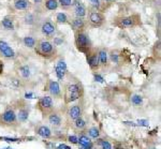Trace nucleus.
Instances as JSON below:
<instances>
[{"mask_svg":"<svg viewBox=\"0 0 161 149\" xmlns=\"http://www.w3.org/2000/svg\"><path fill=\"white\" fill-rule=\"evenodd\" d=\"M74 10H75V14L77 15V17H83L86 14V9L83 6V3L79 0L74 2Z\"/></svg>","mask_w":161,"mask_h":149,"instance_id":"ddd939ff","label":"nucleus"},{"mask_svg":"<svg viewBox=\"0 0 161 149\" xmlns=\"http://www.w3.org/2000/svg\"><path fill=\"white\" fill-rule=\"evenodd\" d=\"M38 52L44 57H51L55 53V48L53 44L48 41H41L38 45Z\"/></svg>","mask_w":161,"mask_h":149,"instance_id":"20e7f679","label":"nucleus"},{"mask_svg":"<svg viewBox=\"0 0 161 149\" xmlns=\"http://www.w3.org/2000/svg\"><path fill=\"white\" fill-rule=\"evenodd\" d=\"M45 7L50 11H54L58 8V2H57V0H46Z\"/></svg>","mask_w":161,"mask_h":149,"instance_id":"aec40b11","label":"nucleus"},{"mask_svg":"<svg viewBox=\"0 0 161 149\" xmlns=\"http://www.w3.org/2000/svg\"><path fill=\"white\" fill-rule=\"evenodd\" d=\"M20 74H22V76L23 77H25V78H28L29 76H30V70H29V68L27 67V65H25V67H22L20 69Z\"/></svg>","mask_w":161,"mask_h":149,"instance_id":"cd10ccee","label":"nucleus"},{"mask_svg":"<svg viewBox=\"0 0 161 149\" xmlns=\"http://www.w3.org/2000/svg\"><path fill=\"white\" fill-rule=\"evenodd\" d=\"M67 16L65 13H58L57 14V22L58 23H67Z\"/></svg>","mask_w":161,"mask_h":149,"instance_id":"c756f323","label":"nucleus"},{"mask_svg":"<svg viewBox=\"0 0 161 149\" xmlns=\"http://www.w3.org/2000/svg\"><path fill=\"white\" fill-rule=\"evenodd\" d=\"M25 22L26 24H29V25H31V24H34V17L32 14H27L25 16Z\"/></svg>","mask_w":161,"mask_h":149,"instance_id":"7c9ffc66","label":"nucleus"},{"mask_svg":"<svg viewBox=\"0 0 161 149\" xmlns=\"http://www.w3.org/2000/svg\"><path fill=\"white\" fill-rule=\"evenodd\" d=\"M76 46L79 52H83V53L88 55V52H89V40H88V37L86 36V33H84V32H79L77 33Z\"/></svg>","mask_w":161,"mask_h":149,"instance_id":"7ed1b4c3","label":"nucleus"},{"mask_svg":"<svg viewBox=\"0 0 161 149\" xmlns=\"http://www.w3.org/2000/svg\"><path fill=\"white\" fill-rule=\"evenodd\" d=\"M24 44L27 46V47H34V45H36V40L34 39L32 37H26L24 38Z\"/></svg>","mask_w":161,"mask_h":149,"instance_id":"5701e85b","label":"nucleus"},{"mask_svg":"<svg viewBox=\"0 0 161 149\" xmlns=\"http://www.w3.org/2000/svg\"><path fill=\"white\" fill-rule=\"evenodd\" d=\"M1 120L4 124H8V126H14L16 124L17 121V116L14 113V110H8L3 113L1 115Z\"/></svg>","mask_w":161,"mask_h":149,"instance_id":"423d86ee","label":"nucleus"},{"mask_svg":"<svg viewBox=\"0 0 161 149\" xmlns=\"http://www.w3.org/2000/svg\"><path fill=\"white\" fill-rule=\"evenodd\" d=\"M152 149H156V148H152Z\"/></svg>","mask_w":161,"mask_h":149,"instance_id":"c03bdc74","label":"nucleus"},{"mask_svg":"<svg viewBox=\"0 0 161 149\" xmlns=\"http://www.w3.org/2000/svg\"><path fill=\"white\" fill-rule=\"evenodd\" d=\"M31 97H32V93H26V98L27 99H31Z\"/></svg>","mask_w":161,"mask_h":149,"instance_id":"a19ab883","label":"nucleus"},{"mask_svg":"<svg viewBox=\"0 0 161 149\" xmlns=\"http://www.w3.org/2000/svg\"><path fill=\"white\" fill-rule=\"evenodd\" d=\"M98 58H99V65H107V54L105 51H100L98 54Z\"/></svg>","mask_w":161,"mask_h":149,"instance_id":"6ab92c4d","label":"nucleus"},{"mask_svg":"<svg viewBox=\"0 0 161 149\" xmlns=\"http://www.w3.org/2000/svg\"><path fill=\"white\" fill-rule=\"evenodd\" d=\"M48 121L54 127H59L61 124V117L58 114H56V113H52L48 116Z\"/></svg>","mask_w":161,"mask_h":149,"instance_id":"2eb2a0df","label":"nucleus"},{"mask_svg":"<svg viewBox=\"0 0 161 149\" xmlns=\"http://www.w3.org/2000/svg\"><path fill=\"white\" fill-rule=\"evenodd\" d=\"M18 120L22 121V122H25L27 119H28V110H25V108H22V110H20V112H18Z\"/></svg>","mask_w":161,"mask_h":149,"instance_id":"412c9836","label":"nucleus"},{"mask_svg":"<svg viewBox=\"0 0 161 149\" xmlns=\"http://www.w3.org/2000/svg\"><path fill=\"white\" fill-rule=\"evenodd\" d=\"M77 140H79V138H77L76 136H74V135L69 136V142L72 144H77Z\"/></svg>","mask_w":161,"mask_h":149,"instance_id":"72a5a7b5","label":"nucleus"},{"mask_svg":"<svg viewBox=\"0 0 161 149\" xmlns=\"http://www.w3.org/2000/svg\"><path fill=\"white\" fill-rule=\"evenodd\" d=\"M41 1H42V0H34V2H37V3H40Z\"/></svg>","mask_w":161,"mask_h":149,"instance_id":"79ce46f5","label":"nucleus"},{"mask_svg":"<svg viewBox=\"0 0 161 149\" xmlns=\"http://www.w3.org/2000/svg\"><path fill=\"white\" fill-rule=\"evenodd\" d=\"M48 90H50V92H51L52 96L54 97H58L60 94V87H59V84L57 82H50V86H48Z\"/></svg>","mask_w":161,"mask_h":149,"instance_id":"dca6fc26","label":"nucleus"},{"mask_svg":"<svg viewBox=\"0 0 161 149\" xmlns=\"http://www.w3.org/2000/svg\"><path fill=\"white\" fill-rule=\"evenodd\" d=\"M77 143L79 144V146L82 147L84 145H86V144L90 143V138L88 137V136H86V135H81L79 138L77 140Z\"/></svg>","mask_w":161,"mask_h":149,"instance_id":"a878e982","label":"nucleus"},{"mask_svg":"<svg viewBox=\"0 0 161 149\" xmlns=\"http://www.w3.org/2000/svg\"><path fill=\"white\" fill-rule=\"evenodd\" d=\"M89 1L95 8H99L100 7V0H89Z\"/></svg>","mask_w":161,"mask_h":149,"instance_id":"473e14b6","label":"nucleus"},{"mask_svg":"<svg viewBox=\"0 0 161 149\" xmlns=\"http://www.w3.org/2000/svg\"><path fill=\"white\" fill-rule=\"evenodd\" d=\"M0 53L2 54L4 57H7V58H13L15 56L14 51L4 41H0Z\"/></svg>","mask_w":161,"mask_h":149,"instance_id":"6e6552de","label":"nucleus"},{"mask_svg":"<svg viewBox=\"0 0 161 149\" xmlns=\"http://www.w3.org/2000/svg\"><path fill=\"white\" fill-rule=\"evenodd\" d=\"M93 143L90 142V143H88V144H86V145H84V146H82L81 148L82 149H93Z\"/></svg>","mask_w":161,"mask_h":149,"instance_id":"c9c22d12","label":"nucleus"},{"mask_svg":"<svg viewBox=\"0 0 161 149\" xmlns=\"http://www.w3.org/2000/svg\"><path fill=\"white\" fill-rule=\"evenodd\" d=\"M112 60H113V61H118V57H117V55H116V54H112Z\"/></svg>","mask_w":161,"mask_h":149,"instance_id":"58836bf2","label":"nucleus"},{"mask_svg":"<svg viewBox=\"0 0 161 149\" xmlns=\"http://www.w3.org/2000/svg\"><path fill=\"white\" fill-rule=\"evenodd\" d=\"M74 126H75V128L76 129H84L85 127H86V122H85V120L83 118H77L74 120Z\"/></svg>","mask_w":161,"mask_h":149,"instance_id":"393cba45","label":"nucleus"},{"mask_svg":"<svg viewBox=\"0 0 161 149\" xmlns=\"http://www.w3.org/2000/svg\"><path fill=\"white\" fill-rule=\"evenodd\" d=\"M54 107L53 99L51 97H43L39 100V108L43 114H48Z\"/></svg>","mask_w":161,"mask_h":149,"instance_id":"39448f33","label":"nucleus"},{"mask_svg":"<svg viewBox=\"0 0 161 149\" xmlns=\"http://www.w3.org/2000/svg\"><path fill=\"white\" fill-rule=\"evenodd\" d=\"M62 7H69L72 4V0H58Z\"/></svg>","mask_w":161,"mask_h":149,"instance_id":"2f4dec72","label":"nucleus"},{"mask_svg":"<svg viewBox=\"0 0 161 149\" xmlns=\"http://www.w3.org/2000/svg\"><path fill=\"white\" fill-rule=\"evenodd\" d=\"M55 70H56V75L58 77V79H62L65 77L66 72H67V65H66V62L63 60H59Z\"/></svg>","mask_w":161,"mask_h":149,"instance_id":"1a4fd4ad","label":"nucleus"},{"mask_svg":"<svg viewBox=\"0 0 161 149\" xmlns=\"http://www.w3.org/2000/svg\"><path fill=\"white\" fill-rule=\"evenodd\" d=\"M107 2H111V1H115V0H106Z\"/></svg>","mask_w":161,"mask_h":149,"instance_id":"37998d69","label":"nucleus"},{"mask_svg":"<svg viewBox=\"0 0 161 149\" xmlns=\"http://www.w3.org/2000/svg\"><path fill=\"white\" fill-rule=\"evenodd\" d=\"M72 27H73V29L75 31L82 30V29L85 27L84 20H83L82 17H76V18H74L73 22H72Z\"/></svg>","mask_w":161,"mask_h":149,"instance_id":"f3484780","label":"nucleus"},{"mask_svg":"<svg viewBox=\"0 0 161 149\" xmlns=\"http://www.w3.org/2000/svg\"><path fill=\"white\" fill-rule=\"evenodd\" d=\"M99 144L101 145L102 149H113V148H112V145H111L110 142L104 141V140H100Z\"/></svg>","mask_w":161,"mask_h":149,"instance_id":"c85d7f7f","label":"nucleus"},{"mask_svg":"<svg viewBox=\"0 0 161 149\" xmlns=\"http://www.w3.org/2000/svg\"><path fill=\"white\" fill-rule=\"evenodd\" d=\"M82 96V88L79 84H71L67 86L66 89V102L71 103L79 100Z\"/></svg>","mask_w":161,"mask_h":149,"instance_id":"f257e3e1","label":"nucleus"},{"mask_svg":"<svg viewBox=\"0 0 161 149\" xmlns=\"http://www.w3.org/2000/svg\"><path fill=\"white\" fill-rule=\"evenodd\" d=\"M57 149H71V147L67 146L65 144H61V145H59V146L57 147Z\"/></svg>","mask_w":161,"mask_h":149,"instance_id":"4c0bfd02","label":"nucleus"},{"mask_svg":"<svg viewBox=\"0 0 161 149\" xmlns=\"http://www.w3.org/2000/svg\"><path fill=\"white\" fill-rule=\"evenodd\" d=\"M29 7H30V2L27 1V0H17V1H15V8L17 10H26Z\"/></svg>","mask_w":161,"mask_h":149,"instance_id":"a211bd4d","label":"nucleus"},{"mask_svg":"<svg viewBox=\"0 0 161 149\" xmlns=\"http://www.w3.org/2000/svg\"><path fill=\"white\" fill-rule=\"evenodd\" d=\"M37 133L39 136L43 138H50L52 136V131L48 127H45V126H41V127L38 128Z\"/></svg>","mask_w":161,"mask_h":149,"instance_id":"4468645a","label":"nucleus"},{"mask_svg":"<svg viewBox=\"0 0 161 149\" xmlns=\"http://www.w3.org/2000/svg\"><path fill=\"white\" fill-rule=\"evenodd\" d=\"M95 79H96L97 82H99V83L103 82V77H102L101 75H99V74H96V75H95Z\"/></svg>","mask_w":161,"mask_h":149,"instance_id":"e433bc0d","label":"nucleus"},{"mask_svg":"<svg viewBox=\"0 0 161 149\" xmlns=\"http://www.w3.org/2000/svg\"><path fill=\"white\" fill-rule=\"evenodd\" d=\"M131 102H132L133 105L140 106V105L143 103V98H142L141 96H138V94H134V96H132V98H131Z\"/></svg>","mask_w":161,"mask_h":149,"instance_id":"b1692460","label":"nucleus"},{"mask_svg":"<svg viewBox=\"0 0 161 149\" xmlns=\"http://www.w3.org/2000/svg\"><path fill=\"white\" fill-rule=\"evenodd\" d=\"M138 126H144V127H148V121L147 120H138Z\"/></svg>","mask_w":161,"mask_h":149,"instance_id":"f704fd0d","label":"nucleus"},{"mask_svg":"<svg viewBox=\"0 0 161 149\" xmlns=\"http://www.w3.org/2000/svg\"><path fill=\"white\" fill-rule=\"evenodd\" d=\"M68 115L71 119L75 120V119L79 118V117L82 116V108H81L79 105H74V106H72L70 110H69Z\"/></svg>","mask_w":161,"mask_h":149,"instance_id":"9d476101","label":"nucleus"},{"mask_svg":"<svg viewBox=\"0 0 161 149\" xmlns=\"http://www.w3.org/2000/svg\"><path fill=\"white\" fill-rule=\"evenodd\" d=\"M41 30L45 36H51L55 32V26L52 24L51 22H45L43 23L42 27H41Z\"/></svg>","mask_w":161,"mask_h":149,"instance_id":"f8f14e48","label":"nucleus"},{"mask_svg":"<svg viewBox=\"0 0 161 149\" xmlns=\"http://www.w3.org/2000/svg\"><path fill=\"white\" fill-rule=\"evenodd\" d=\"M3 72V65H2V62L0 61V74Z\"/></svg>","mask_w":161,"mask_h":149,"instance_id":"ea45409f","label":"nucleus"},{"mask_svg":"<svg viewBox=\"0 0 161 149\" xmlns=\"http://www.w3.org/2000/svg\"><path fill=\"white\" fill-rule=\"evenodd\" d=\"M88 134L89 136L93 138H98L100 135V132H99V129H97V128H90V129L88 130Z\"/></svg>","mask_w":161,"mask_h":149,"instance_id":"bb28decb","label":"nucleus"},{"mask_svg":"<svg viewBox=\"0 0 161 149\" xmlns=\"http://www.w3.org/2000/svg\"><path fill=\"white\" fill-rule=\"evenodd\" d=\"M138 22H140V17L138 15H133V16L120 17L116 20L115 25L119 28H130L138 25Z\"/></svg>","mask_w":161,"mask_h":149,"instance_id":"f03ea898","label":"nucleus"},{"mask_svg":"<svg viewBox=\"0 0 161 149\" xmlns=\"http://www.w3.org/2000/svg\"><path fill=\"white\" fill-rule=\"evenodd\" d=\"M87 61H88L89 67H90L93 70L99 68V58H98V55H97V54H90V55H88Z\"/></svg>","mask_w":161,"mask_h":149,"instance_id":"9b49d317","label":"nucleus"},{"mask_svg":"<svg viewBox=\"0 0 161 149\" xmlns=\"http://www.w3.org/2000/svg\"><path fill=\"white\" fill-rule=\"evenodd\" d=\"M89 20H90V23L95 27H99V26H101L102 24H103V22H104V16H103L100 12L93 11L89 14Z\"/></svg>","mask_w":161,"mask_h":149,"instance_id":"0eeeda50","label":"nucleus"},{"mask_svg":"<svg viewBox=\"0 0 161 149\" xmlns=\"http://www.w3.org/2000/svg\"><path fill=\"white\" fill-rule=\"evenodd\" d=\"M2 26L8 30H12L14 29V24H13V20H10V18H4L2 20Z\"/></svg>","mask_w":161,"mask_h":149,"instance_id":"4be33fe9","label":"nucleus"}]
</instances>
